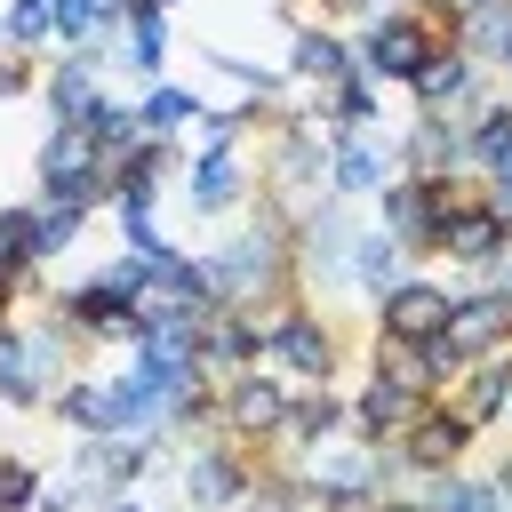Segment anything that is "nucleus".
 Returning a JSON list of instances; mask_svg holds the SVG:
<instances>
[{
    "label": "nucleus",
    "mask_w": 512,
    "mask_h": 512,
    "mask_svg": "<svg viewBox=\"0 0 512 512\" xmlns=\"http://www.w3.org/2000/svg\"><path fill=\"white\" fill-rule=\"evenodd\" d=\"M296 288V232L280 208H264L248 232H232L216 256H208V296L248 312V304H280Z\"/></svg>",
    "instance_id": "f257e3e1"
},
{
    "label": "nucleus",
    "mask_w": 512,
    "mask_h": 512,
    "mask_svg": "<svg viewBox=\"0 0 512 512\" xmlns=\"http://www.w3.org/2000/svg\"><path fill=\"white\" fill-rule=\"evenodd\" d=\"M440 40H456V0L448 8H384V16H368V32H360L352 56H360V72L376 88H408L432 64Z\"/></svg>",
    "instance_id": "f03ea898"
},
{
    "label": "nucleus",
    "mask_w": 512,
    "mask_h": 512,
    "mask_svg": "<svg viewBox=\"0 0 512 512\" xmlns=\"http://www.w3.org/2000/svg\"><path fill=\"white\" fill-rule=\"evenodd\" d=\"M488 352H512V296L488 280V288H464V296H448V328L432 336V360H440V376L456 384L472 360H488Z\"/></svg>",
    "instance_id": "7ed1b4c3"
},
{
    "label": "nucleus",
    "mask_w": 512,
    "mask_h": 512,
    "mask_svg": "<svg viewBox=\"0 0 512 512\" xmlns=\"http://www.w3.org/2000/svg\"><path fill=\"white\" fill-rule=\"evenodd\" d=\"M48 416L72 424L80 440H96V432H152V416H144V400H136L128 376H64L56 400H48Z\"/></svg>",
    "instance_id": "20e7f679"
},
{
    "label": "nucleus",
    "mask_w": 512,
    "mask_h": 512,
    "mask_svg": "<svg viewBox=\"0 0 512 512\" xmlns=\"http://www.w3.org/2000/svg\"><path fill=\"white\" fill-rule=\"evenodd\" d=\"M288 400H296V376H280V368H240L232 384H216V424H224L232 440H280Z\"/></svg>",
    "instance_id": "39448f33"
},
{
    "label": "nucleus",
    "mask_w": 512,
    "mask_h": 512,
    "mask_svg": "<svg viewBox=\"0 0 512 512\" xmlns=\"http://www.w3.org/2000/svg\"><path fill=\"white\" fill-rule=\"evenodd\" d=\"M48 312H56V320H72V328H80V344H128V352H136V336H144V304H136V296H120L112 280L56 288V296H48Z\"/></svg>",
    "instance_id": "423d86ee"
},
{
    "label": "nucleus",
    "mask_w": 512,
    "mask_h": 512,
    "mask_svg": "<svg viewBox=\"0 0 512 512\" xmlns=\"http://www.w3.org/2000/svg\"><path fill=\"white\" fill-rule=\"evenodd\" d=\"M264 360H272L280 376H296V384H336L344 344H336V328H328L320 312L288 304V312H280V328H272V344H264Z\"/></svg>",
    "instance_id": "0eeeda50"
},
{
    "label": "nucleus",
    "mask_w": 512,
    "mask_h": 512,
    "mask_svg": "<svg viewBox=\"0 0 512 512\" xmlns=\"http://www.w3.org/2000/svg\"><path fill=\"white\" fill-rule=\"evenodd\" d=\"M248 440H232L224 424H216V440H192L184 448V496H192V512H232L240 496H248V456H240Z\"/></svg>",
    "instance_id": "6e6552de"
},
{
    "label": "nucleus",
    "mask_w": 512,
    "mask_h": 512,
    "mask_svg": "<svg viewBox=\"0 0 512 512\" xmlns=\"http://www.w3.org/2000/svg\"><path fill=\"white\" fill-rule=\"evenodd\" d=\"M352 240H360V224H352L344 200L328 192V200L296 224V272L320 280V288H352Z\"/></svg>",
    "instance_id": "1a4fd4ad"
},
{
    "label": "nucleus",
    "mask_w": 512,
    "mask_h": 512,
    "mask_svg": "<svg viewBox=\"0 0 512 512\" xmlns=\"http://www.w3.org/2000/svg\"><path fill=\"white\" fill-rule=\"evenodd\" d=\"M384 448H400V464H408V472H424V480H432V472H456V456L472 448V416H464V408H448V400H424V408H416V424H408L400 440H384Z\"/></svg>",
    "instance_id": "9d476101"
},
{
    "label": "nucleus",
    "mask_w": 512,
    "mask_h": 512,
    "mask_svg": "<svg viewBox=\"0 0 512 512\" xmlns=\"http://www.w3.org/2000/svg\"><path fill=\"white\" fill-rule=\"evenodd\" d=\"M392 152H400L408 176H464V168H472V128H464L456 112H416Z\"/></svg>",
    "instance_id": "9b49d317"
},
{
    "label": "nucleus",
    "mask_w": 512,
    "mask_h": 512,
    "mask_svg": "<svg viewBox=\"0 0 512 512\" xmlns=\"http://www.w3.org/2000/svg\"><path fill=\"white\" fill-rule=\"evenodd\" d=\"M408 96H416V112H456L472 128V112H480V56H464L456 40H440L432 64L408 80Z\"/></svg>",
    "instance_id": "f8f14e48"
},
{
    "label": "nucleus",
    "mask_w": 512,
    "mask_h": 512,
    "mask_svg": "<svg viewBox=\"0 0 512 512\" xmlns=\"http://www.w3.org/2000/svg\"><path fill=\"white\" fill-rule=\"evenodd\" d=\"M160 464V432H96L88 448H72V472H88L104 496H120L128 480H144Z\"/></svg>",
    "instance_id": "ddd939ff"
},
{
    "label": "nucleus",
    "mask_w": 512,
    "mask_h": 512,
    "mask_svg": "<svg viewBox=\"0 0 512 512\" xmlns=\"http://www.w3.org/2000/svg\"><path fill=\"white\" fill-rule=\"evenodd\" d=\"M248 192H256V176H248L240 144H232V152H192V160H184V200H192V216H232Z\"/></svg>",
    "instance_id": "4468645a"
},
{
    "label": "nucleus",
    "mask_w": 512,
    "mask_h": 512,
    "mask_svg": "<svg viewBox=\"0 0 512 512\" xmlns=\"http://www.w3.org/2000/svg\"><path fill=\"white\" fill-rule=\"evenodd\" d=\"M376 216H384V232L392 240H408L416 256H440V216H432V184L424 176H384V192H376Z\"/></svg>",
    "instance_id": "2eb2a0df"
},
{
    "label": "nucleus",
    "mask_w": 512,
    "mask_h": 512,
    "mask_svg": "<svg viewBox=\"0 0 512 512\" xmlns=\"http://www.w3.org/2000/svg\"><path fill=\"white\" fill-rule=\"evenodd\" d=\"M440 328H448V288H440V280H416V272H408V280H400V288L376 304V336L432 344Z\"/></svg>",
    "instance_id": "dca6fc26"
},
{
    "label": "nucleus",
    "mask_w": 512,
    "mask_h": 512,
    "mask_svg": "<svg viewBox=\"0 0 512 512\" xmlns=\"http://www.w3.org/2000/svg\"><path fill=\"white\" fill-rule=\"evenodd\" d=\"M136 304H144V312H200V304H216V296H208V256H184V248L152 256Z\"/></svg>",
    "instance_id": "f3484780"
},
{
    "label": "nucleus",
    "mask_w": 512,
    "mask_h": 512,
    "mask_svg": "<svg viewBox=\"0 0 512 512\" xmlns=\"http://www.w3.org/2000/svg\"><path fill=\"white\" fill-rule=\"evenodd\" d=\"M384 176H400V152H392V144L376 152V144H368V128L328 144V192H336V200H376V192H384Z\"/></svg>",
    "instance_id": "a211bd4d"
},
{
    "label": "nucleus",
    "mask_w": 512,
    "mask_h": 512,
    "mask_svg": "<svg viewBox=\"0 0 512 512\" xmlns=\"http://www.w3.org/2000/svg\"><path fill=\"white\" fill-rule=\"evenodd\" d=\"M416 408H424L416 392H400V384H384V376H368V384H360V392L344 400V424H352L360 440H376V448H384V440H400V432L416 424Z\"/></svg>",
    "instance_id": "6ab92c4d"
},
{
    "label": "nucleus",
    "mask_w": 512,
    "mask_h": 512,
    "mask_svg": "<svg viewBox=\"0 0 512 512\" xmlns=\"http://www.w3.org/2000/svg\"><path fill=\"white\" fill-rule=\"evenodd\" d=\"M408 256H416L408 240H392L384 224H360V240H352V288H360L368 304H384V296L408 280Z\"/></svg>",
    "instance_id": "aec40b11"
},
{
    "label": "nucleus",
    "mask_w": 512,
    "mask_h": 512,
    "mask_svg": "<svg viewBox=\"0 0 512 512\" xmlns=\"http://www.w3.org/2000/svg\"><path fill=\"white\" fill-rule=\"evenodd\" d=\"M288 72H296L304 88H344V80H360V56H352V40L304 24V32L288 40Z\"/></svg>",
    "instance_id": "412c9836"
},
{
    "label": "nucleus",
    "mask_w": 512,
    "mask_h": 512,
    "mask_svg": "<svg viewBox=\"0 0 512 512\" xmlns=\"http://www.w3.org/2000/svg\"><path fill=\"white\" fill-rule=\"evenodd\" d=\"M504 248H512V224H504L488 200H480V208H464V216L440 232V256H448V264H472V272H496V256H504Z\"/></svg>",
    "instance_id": "4be33fe9"
},
{
    "label": "nucleus",
    "mask_w": 512,
    "mask_h": 512,
    "mask_svg": "<svg viewBox=\"0 0 512 512\" xmlns=\"http://www.w3.org/2000/svg\"><path fill=\"white\" fill-rule=\"evenodd\" d=\"M368 376H384V384H400V392H416V400H448V376H440L432 344L376 336V352H368Z\"/></svg>",
    "instance_id": "5701e85b"
},
{
    "label": "nucleus",
    "mask_w": 512,
    "mask_h": 512,
    "mask_svg": "<svg viewBox=\"0 0 512 512\" xmlns=\"http://www.w3.org/2000/svg\"><path fill=\"white\" fill-rule=\"evenodd\" d=\"M448 392H456V408L472 416V432H488V424L512 408V352H488V360H472V368H464Z\"/></svg>",
    "instance_id": "b1692460"
},
{
    "label": "nucleus",
    "mask_w": 512,
    "mask_h": 512,
    "mask_svg": "<svg viewBox=\"0 0 512 512\" xmlns=\"http://www.w3.org/2000/svg\"><path fill=\"white\" fill-rule=\"evenodd\" d=\"M48 400H56V384L40 376L32 336L8 320V328H0V408H48Z\"/></svg>",
    "instance_id": "393cba45"
},
{
    "label": "nucleus",
    "mask_w": 512,
    "mask_h": 512,
    "mask_svg": "<svg viewBox=\"0 0 512 512\" xmlns=\"http://www.w3.org/2000/svg\"><path fill=\"white\" fill-rule=\"evenodd\" d=\"M112 64H128L136 80H160L168 72V16L160 8H128L120 40H112Z\"/></svg>",
    "instance_id": "a878e982"
},
{
    "label": "nucleus",
    "mask_w": 512,
    "mask_h": 512,
    "mask_svg": "<svg viewBox=\"0 0 512 512\" xmlns=\"http://www.w3.org/2000/svg\"><path fill=\"white\" fill-rule=\"evenodd\" d=\"M344 424V392H328V384H296V400H288V424H280V440L304 456V448H320L328 432Z\"/></svg>",
    "instance_id": "bb28decb"
},
{
    "label": "nucleus",
    "mask_w": 512,
    "mask_h": 512,
    "mask_svg": "<svg viewBox=\"0 0 512 512\" xmlns=\"http://www.w3.org/2000/svg\"><path fill=\"white\" fill-rule=\"evenodd\" d=\"M456 48L480 56V64H504V48H512V0H472V8H456Z\"/></svg>",
    "instance_id": "cd10ccee"
},
{
    "label": "nucleus",
    "mask_w": 512,
    "mask_h": 512,
    "mask_svg": "<svg viewBox=\"0 0 512 512\" xmlns=\"http://www.w3.org/2000/svg\"><path fill=\"white\" fill-rule=\"evenodd\" d=\"M0 280L16 296L40 280V224H32V208H0Z\"/></svg>",
    "instance_id": "c85d7f7f"
},
{
    "label": "nucleus",
    "mask_w": 512,
    "mask_h": 512,
    "mask_svg": "<svg viewBox=\"0 0 512 512\" xmlns=\"http://www.w3.org/2000/svg\"><path fill=\"white\" fill-rule=\"evenodd\" d=\"M136 112H144L152 136H192V128H200V96H192V88H168V80H152Z\"/></svg>",
    "instance_id": "c756f323"
},
{
    "label": "nucleus",
    "mask_w": 512,
    "mask_h": 512,
    "mask_svg": "<svg viewBox=\"0 0 512 512\" xmlns=\"http://www.w3.org/2000/svg\"><path fill=\"white\" fill-rule=\"evenodd\" d=\"M424 504L432 512H504V488L496 480H464V472H432Z\"/></svg>",
    "instance_id": "7c9ffc66"
},
{
    "label": "nucleus",
    "mask_w": 512,
    "mask_h": 512,
    "mask_svg": "<svg viewBox=\"0 0 512 512\" xmlns=\"http://www.w3.org/2000/svg\"><path fill=\"white\" fill-rule=\"evenodd\" d=\"M32 224H40V264H48V256H64V248L80 240L88 208H80V200H48V192H40V200H32Z\"/></svg>",
    "instance_id": "2f4dec72"
},
{
    "label": "nucleus",
    "mask_w": 512,
    "mask_h": 512,
    "mask_svg": "<svg viewBox=\"0 0 512 512\" xmlns=\"http://www.w3.org/2000/svg\"><path fill=\"white\" fill-rule=\"evenodd\" d=\"M56 40V0H8V48H48Z\"/></svg>",
    "instance_id": "473e14b6"
},
{
    "label": "nucleus",
    "mask_w": 512,
    "mask_h": 512,
    "mask_svg": "<svg viewBox=\"0 0 512 512\" xmlns=\"http://www.w3.org/2000/svg\"><path fill=\"white\" fill-rule=\"evenodd\" d=\"M40 504V472L24 456H0V512H32Z\"/></svg>",
    "instance_id": "72a5a7b5"
},
{
    "label": "nucleus",
    "mask_w": 512,
    "mask_h": 512,
    "mask_svg": "<svg viewBox=\"0 0 512 512\" xmlns=\"http://www.w3.org/2000/svg\"><path fill=\"white\" fill-rule=\"evenodd\" d=\"M24 88H40V72H32V56H24V48H8V40H0V96H24Z\"/></svg>",
    "instance_id": "f704fd0d"
},
{
    "label": "nucleus",
    "mask_w": 512,
    "mask_h": 512,
    "mask_svg": "<svg viewBox=\"0 0 512 512\" xmlns=\"http://www.w3.org/2000/svg\"><path fill=\"white\" fill-rule=\"evenodd\" d=\"M288 512H344V504H336L312 472H288Z\"/></svg>",
    "instance_id": "c9c22d12"
},
{
    "label": "nucleus",
    "mask_w": 512,
    "mask_h": 512,
    "mask_svg": "<svg viewBox=\"0 0 512 512\" xmlns=\"http://www.w3.org/2000/svg\"><path fill=\"white\" fill-rule=\"evenodd\" d=\"M368 512H432V504H424V496H376Z\"/></svg>",
    "instance_id": "e433bc0d"
},
{
    "label": "nucleus",
    "mask_w": 512,
    "mask_h": 512,
    "mask_svg": "<svg viewBox=\"0 0 512 512\" xmlns=\"http://www.w3.org/2000/svg\"><path fill=\"white\" fill-rule=\"evenodd\" d=\"M104 512H152V504H144V496H128V488H120V496H104Z\"/></svg>",
    "instance_id": "4c0bfd02"
},
{
    "label": "nucleus",
    "mask_w": 512,
    "mask_h": 512,
    "mask_svg": "<svg viewBox=\"0 0 512 512\" xmlns=\"http://www.w3.org/2000/svg\"><path fill=\"white\" fill-rule=\"evenodd\" d=\"M496 288H504V296H512V248H504V256H496Z\"/></svg>",
    "instance_id": "58836bf2"
},
{
    "label": "nucleus",
    "mask_w": 512,
    "mask_h": 512,
    "mask_svg": "<svg viewBox=\"0 0 512 512\" xmlns=\"http://www.w3.org/2000/svg\"><path fill=\"white\" fill-rule=\"evenodd\" d=\"M496 488H504V512H512V464H504V472H496Z\"/></svg>",
    "instance_id": "ea45409f"
},
{
    "label": "nucleus",
    "mask_w": 512,
    "mask_h": 512,
    "mask_svg": "<svg viewBox=\"0 0 512 512\" xmlns=\"http://www.w3.org/2000/svg\"><path fill=\"white\" fill-rule=\"evenodd\" d=\"M136 8H160V16H168V8H176V0H136Z\"/></svg>",
    "instance_id": "a19ab883"
},
{
    "label": "nucleus",
    "mask_w": 512,
    "mask_h": 512,
    "mask_svg": "<svg viewBox=\"0 0 512 512\" xmlns=\"http://www.w3.org/2000/svg\"><path fill=\"white\" fill-rule=\"evenodd\" d=\"M504 72H512V48H504Z\"/></svg>",
    "instance_id": "79ce46f5"
},
{
    "label": "nucleus",
    "mask_w": 512,
    "mask_h": 512,
    "mask_svg": "<svg viewBox=\"0 0 512 512\" xmlns=\"http://www.w3.org/2000/svg\"><path fill=\"white\" fill-rule=\"evenodd\" d=\"M456 8H472V0H456Z\"/></svg>",
    "instance_id": "37998d69"
}]
</instances>
